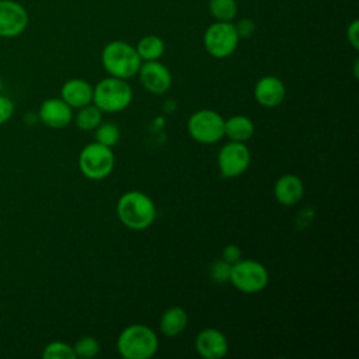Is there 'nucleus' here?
Returning a JSON list of instances; mask_svg holds the SVG:
<instances>
[{
	"instance_id": "nucleus-1",
	"label": "nucleus",
	"mask_w": 359,
	"mask_h": 359,
	"mask_svg": "<svg viewBox=\"0 0 359 359\" xmlns=\"http://www.w3.org/2000/svg\"><path fill=\"white\" fill-rule=\"evenodd\" d=\"M116 215L119 222L135 231L150 227L157 216L153 199L142 191H128L116 202Z\"/></svg>"
},
{
	"instance_id": "nucleus-2",
	"label": "nucleus",
	"mask_w": 359,
	"mask_h": 359,
	"mask_svg": "<svg viewBox=\"0 0 359 359\" xmlns=\"http://www.w3.org/2000/svg\"><path fill=\"white\" fill-rule=\"evenodd\" d=\"M116 349L123 359H150L158 349V337L144 324H130L118 335Z\"/></svg>"
},
{
	"instance_id": "nucleus-3",
	"label": "nucleus",
	"mask_w": 359,
	"mask_h": 359,
	"mask_svg": "<svg viewBox=\"0 0 359 359\" xmlns=\"http://www.w3.org/2000/svg\"><path fill=\"white\" fill-rule=\"evenodd\" d=\"M101 63L109 76L128 80L137 74L142 59L135 46L116 39L104 46L101 52Z\"/></svg>"
},
{
	"instance_id": "nucleus-4",
	"label": "nucleus",
	"mask_w": 359,
	"mask_h": 359,
	"mask_svg": "<svg viewBox=\"0 0 359 359\" xmlns=\"http://www.w3.org/2000/svg\"><path fill=\"white\" fill-rule=\"evenodd\" d=\"M133 98L129 83L118 77H105L93 87V104L102 112L115 114L126 109Z\"/></svg>"
},
{
	"instance_id": "nucleus-5",
	"label": "nucleus",
	"mask_w": 359,
	"mask_h": 359,
	"mask_svg": "<svg viewBox=\"0 0 359 359\" xmlns=\"http://www.w3.org/2000/svg\"><path fill=\"white\" fill-rule=\"evenodd\" d=\"M229 282L241 293L254 294L262 292L268 282V269L255 259H238L231 264Z\"/></svg>"
},
{
	"instance_id": "nucleus-6",
	"label": "nucleus",
	"mask_w": 359,
	"mask_h": 359,
	"mask_svg": "<svg viewBox=\"0 0 359 359\" xmlns=\"http://www.w3.org/2000/svg\"><path fill=\"white\" fill-rule=\"evenodd\" d=\"M115 165V156L111 147L98 142L86 144L79 154V168L81 174L93 181L107 178Z\"/></svg>"
},
{
	"instance_id": "nucleus-7",
	"label": "nucleus",
	"mask_w": 359,
	"mask_h": 359,
	"mask_svg": "<svg viewBox=\"0 0 359 359\" xmlns=\"http://www.w3.org/2000/svg\"><path fill=\"white\" fill-rule=\"evenodd\" d=\"M187 130L195 142L213 144L224 137V118L213 109H198L188 118Z\"/></svg>"
},
{
	"instance_id": "nucleus-8",
	"label": "nucleus",
	"mask_w": 359,
	"mask_h": 359,
	"mask_svg": "<svg viewBox=\"0 0 359 359\" xmlns=\"http://www.w3.org/2000/svg\"><path fill=\"white\" fill-rule=\"evenodd\" d=\"M238 41L240 38L234 24L227 21H215L203 34V46L216 59H224L233 55L238 46Z\"/></svg>"
},
{
	"instance_id": "nucleus-9",
	"label": "nucleus",
	"mask_w": 359,
	"mask_h": 359,
	"mask_svg": "<svg viewBox=\"0 0 359 359\" xmlns=\"http://www.w3.org/2000/svg\"><path fill=\"white\" fill-rule=\"evenodd\" d=\"M251 163V153L245 143L230 140L217 153V167L223 177L234 178L247 171Z\"/></svg>"
},
{
	"instance_id": "nucleus-10",
	"label": "nucleus",
	"mask_w": 359,
	"mask_h": 359,
	"mask_svg": "<svg viewBox=\"0 0 359 359\" xmlns=\"http://www.w3.org/2000/svg\"><path fill=\"white\" fill-rule=\"evenodd\" d=\"M29 22L28 11L15 0H0V36L15 38L21 35Z\"/></svg>"
},
{
	"instance_id": "nucleus-11",
	"label": "nucleus",
	"mask_w": 359,
	"mask_h": 359,
	"mask_svg": "<svg viewBox=\"0 0 359 359\" xmlns=\"http://www.w3.org/2000/svg\"><path fill=\"white\" fill-rule=\"evenodd\" d=\"M137 74L142 86L149 93L156 95L167 93L172 83V77L168 67L163 65L160 60L142 62Z\"/></svg>"
},
{
	"instance_id": "nucleus-12",
	"label": "nucleus",
	"mask_w": 359,
	"mask_h": 359,
	"mask_svg": "<svg viewBox=\"0 0 359 359\" xmlns=\"http://www.w3.org/2000/svg\"><path fill=\"white\" fill-rule=\"evenodd\" d=\"M195 349L205 359H220L227 355L229 341L216 328H205L195 338Z\"/></svg>"
},
{
	"instance_id": "nucleus-13",
	"label": "nucleus",
	"mask_w": 359,
	"mask_h": 359,
	"mask_svg": "<svg viewBox=\"0 0 359 359\" xmlns=\"http://www.w3.org/2000/svg\"><path fill=\"white\" fill-rule=\"evenodd\" d=\"M285 95V84L276 76H264L254 86V98L265 108H275L280 105Z\"/></svg>"
},
{
	"instance_id": "nucleus-14",
	"label": "nucleus",
	"mask_w": 359,
	"mask_h": 359,
	"mask_svg": "<svg viewBox=\"0 0 359 359\" xmlns=\"http://www.w3.org/2000/svg\"><path fill=\"white\" fill-rule=\"evenodd\" d=\"M39 119L49 128L62 129L72 122L73 111L62 98H48L41 104Z\"/></svg>"
},
{
	"instance_id": "nucleus-15",
	"label": "nucleus",
	"mask_w": 359,
	"mask_h": 359,
	"mask_svg": "<svg viewBox=\"0 0 359 359\" xmlns=\"http://www.w3.org/2000/svg\"><path fill=\"white\" fill-rule=\"evenodd\" d=\"M304 194V185L300 177L294 174L280 175L273 185L275 199L283 206H294Z\"/></svg>"
},
{
	"instance_id": "nucleus-16",
	"label": "nucleus",
	"mask_w": 359,
	"mask_h": 359,
	"mask_svg": "<svg viewBox=\"0 0 359 359\" xmlns=\"http://www.w3.org/2000/svg\"><path fill=\"white\" fill-rule=\"evenodd\" d=\"M60 95L67 105L79 109L93 102V86L83 79H72L63 84Z\"/></svg>"
},
{
	"instance_id": "nucleus-17",
	"label": "nucleus",
	"mask_w": 359,
	"mask_h": 359,
	"mask_svg": "<svg viewBox=\"0 0 359 359\" xmlns=\"http://www.w3.org/2000/svg\"><path fill=\"white\" fill-rule=\"evenodd\" d=\"M187 324H188L187 311L180 306H172L161 314L158 330L164 337L174 338L185 330Z\"/></svg>"
},
{
	"instance_id": "nucleus-18",
	"label": "nucleus",
	"mask_w": 359,
	"mask_h": 359,
	"mask_svg": "<svg viewBox=\"0 0 359 359\" xmlns=\"http://www.w3.org/2000/svg\"><path fill=\"white\" fill-rule=\"evenodd\" d=\"M255 132L254 122L245 115H234L224 119V136L234 142L245 143Z\"/></svg>"
},
{
	"instance_id": "nucleus-19",
	"label": "nucleus",
	"mask_w": 359,
	"mask_h": 359,
	"mask_svg": "<svg viewBox=\"0 0 359 359\" xmlns=\"http://www.w3.org/2000/svg\"><path fill=\"white\" fill-rule=\"evenodd\" d=\"M164 42L157 35H146L140 38V41L136 45V52L142 62H150V60H160V57L164 53Z\"/></svg>"
},
{
	"instance_id": "nucleus-20",
	"label": "nucleus",
	"mask_w": 359,
	"mask_h": 359,
	"mask_svg": "<svg viewBox=\"0 0 359 359\" xmlns=\"http://www.w3.org/2000/svg\"><path fill=\"white\" fill-rule=\"evenodd\" d=\"M76 126L81 130H94L102 122V111L95 104H87L79 108V112L74 116Z\"/></svg>"
},
{
	"instance_id": "nucleus-21",
	"label": "nucleus",
	"mask_w": 359,
	"mask_h": 359,
	"mask_svg": "<svg viewBox=\"0 0 359 359\" xmlns=\"http://www.w3.org/2000/svg\"><path fill=\"white\" fill-rule=\"evenodd\" d=\"M237 11L236 0H209V13L216 21L233 22Z\"/></svg>"
},
{
	"instance_id": "nucleus-22",
	"label": "nucleus",
	"mask_w": 359,
	"mask_h": 359,
	"mask_svg": "<svg viewBox=\"0 0 359 359\" xmlns=\"http://www.w3.org/2000/svg\"><path fill=\"white\" fill-rule=\"evenodd\" d=\"M95 142L108 146V147H114L119 139H121V130L119 128L112 123V122H101L95 129Z\"/></svg>"
},
{
	"instance_id": "nucleus-23",
	"label": "nucleus",
	"mask_w": 359,
	"mask_h": 359,
	"mask_svg": "<svg viewBox=\"0 0 359 359\" xmlns=\"http://www.w3.org/2000/svg\"><path fill=\"white\" fill-rule=\"evenodd\" d=\"M74 355L76 358H81V359H91L95 358L100 351H101V345L98 342L97 338L91 337V335H84L80 339L76 341L74 346H73Z\"/></svg>"
},
{
	"instance_id": "nucleus-24",
	"label": "nucleus",
	"mask_w": 359,
	"mask_h": 359,
	"mask_svg": "<svg viewBox=\"0 0 359 359\" xmlns=\"http://www.w3.org/2000/svg\"><path fill=\"white\" fill-rule=\"evenodd\" d=\"M43 359H76L73 346L62 342V341H53L48 344L42 352Z\"/></svg>"
},
{
	"instance_id": "nucleus-25",
	"label": "nucleus",
	"mask_w": 359,
	"mask_h": 359,
	"mask_svg": "<svg viewBox=\"0 0 359 359\" xmlns=\"http://www.w3.org/2000/svg\"><path fill=\"white\" fill-rule=\"evenodd\" d=\"M230 268L231 264L226 262L224 259H219L212 265L210 269V275L216 282H229V276H230Z\"/></svg>"
},
{
	"instance_id": "nucleus-26",
	"label": "nucleus",
	"mask_w": 359,
	"mask_h": 359,
	"mask_svg": "<svg viewBox=\"0 0 359 359\" xmlns=\"http://www.w3.org/2000/svg\"><path fill=\"white\" fill-rule=\"evenodd\" d=\"M234 28H236V32H237L238 38L245 39V38H250L254 34L255 24L251 18H241L234 24Z\"/></svg>"
},
{
	"instance_id": "nucleus-27",
	"label": "nucleus",
	"mask_w": 359,
	"mask_h": 359,
	"mask_svg": "<svg viewBox=\"0 0 359 359\" xmlns=\"http://www.w3.org/2000/svg\"><path fill=\"white\" fill-rule=\"evenodd\" d=\"M346 39L355 50L359 49V21L356 18L352 20L346 27Z\"/></svg>"
},
{
	"instance_id": "nucleus-28",
	"label": "nucleus",
	"mask_w": 359,
	"mask_h": 359,
	"mask_svg": "<svg viewBox=\"0 0 359 359\" xmlns=\"http://www.w3.org/2000/svg\"><path fill=\"white\" fill-rule=\"evenodd\" d=\"M14 112V104L8 97L0 95V125L7 122Z\"/></svg>"
},
{
	"instance_id": "nucleus-29",
	"label": "nucleus",
	"mask_w": 359,
	"mask_h": 359,
	"mask_svg": "<svg viewBox=\"0 0 359 359\" xmlns=\"http://www.w3.org/2000/svg\"><path fill=\"white\" fill-rule=\"evenodd\" d=\"M240 258H241V250L237 245H234V244L226 245L223 248V251H222V259H224L229 264H234Z\"/></svg>"
},
{
	"instance_id": "nucleus-30",
	"label": "nucleus",
	"mask_w": 359,
	"mask_h": 359,
	"mask_svg": "<svg viewBox=\"0 0 359 359\" xmlns=\"http://www.w3.org/2000/svg\"><path fill=\"white\" fill-rule=\"evenodd\" d=\"M358 65H359V62H358V59L355 60V63H353V74H355V77H358Z\"/></svg>"
},
{
	"instance_id": "nucleus-31",
	"label": "nucleus",
	"mask_w": 359,
	"mask_h": 359,
	"mask_svg": "<svg viewBox=\"0 0 359 359\" xmlns=\"http://www.w3.org/2000/svg\"><path fill=\"white\" fill-rule=\"evenodd\" d=\"M0 90H1V79H0Z\"/></svg>"
}]
</instances>
